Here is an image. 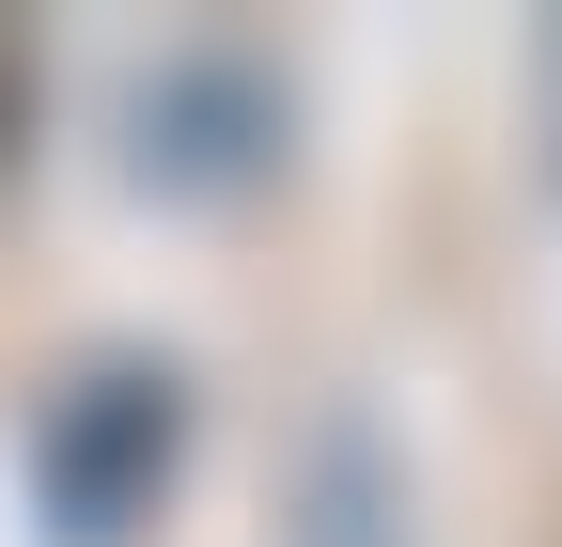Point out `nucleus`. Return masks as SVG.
Segmentation results:
<instances>
[{"mask_svg":"<svg viewBox=\"0 0 562 547\" xmlns=\"http://www.w3.org/2000/svg\"><path fill=\"white\" fill-rule=\"evenodd\" d=\"M47 469H94V485H79V532H110V501L172 469V391L140 406V376H94V391L47 423Z\"/></svg>","mask_w":562,"mask_h":547,"instance_id":"1","label":"nucleus"}]
</instances>
